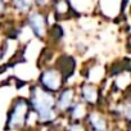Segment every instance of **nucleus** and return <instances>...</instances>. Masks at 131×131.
I'll use <instances>...</instances> for the list:
<instances>
[{"instance_id": "nucleus-1", "label": "nucleus", "mask_w": 131, "mask_h": 131, "mask_svg": "<svg viewBox=\"0 0 131 131\" xmlns=\"http://www.w3.org/2000/svg\"><path fill=\"white\" fill-rule=\"evenodd\" d=\"M30 109H32L41 123H50L57 117L55 111V96L54 94L44 90L40 86H35L30 95Z\"/></svg>"}, {"instance_id": "nucleus-2", "label": "nucleus", "mask_w": 131, "mask_h": 131, "mask_svg": "<svg viewBox=\"0 0 131 131\" xmlns=\"http://www.w3.org/2000/svg\"><path fill=\"white\" fill-rule=\"evenodd\" d=\"M30 114V104L26 99L18 98L12 104L8 114H7V122L5 128L8 130H18L22 128L27 121V117Z\"/></svg>"}, {"instance_id": "nucleus-3", "label": "nucleus", "mask_w": 131, "mask_h": 131, "mask_svg": "<svg viewBox=\"0 0 131 131\" xmlns=\"http://www.w3.org/2000/svg\"><path fill=\"white\" fill-rule=\"evenodd\" d=\"M39 81H40V85H41L40 88H42L44 90H46L51 94L62 90V86L64 84L60 73L55 68H48V70L42 71Z\"/></svg>"}, {"instance_id": "nucleus-4", "label": "nucleus", "mask_w": 131, "mask_h": 131, "mask_svg": "<svg viewBox=\"0 0 131 131\" xmlns=\"http://www.w3.org/2000/svg\"><path fill=\"white\" fill-rule=\"evenodd\" d=\"M75 68H76V62H75L73 57H71V55H60L58 58V63H57L55 70L60 73L64 82L73 75Z\"/></svg>"}, {"instance_id": "nucleus-5", "label": "nucleus", "mask_w": 131, "mask_h": 131, "mask_svg": "<svg viewBox=\"0 0 131 131\" xmlns=\"http://www.w3.org/2000/svg\"><path fill=\"white\" fill-rule=\"evenodd\" d=\"M73 103H75V90L72 88L63 89L59 91V95L55 99V111L67 112Z\"/></svg>"}, {"instance_id": "nucleus-6", "label": "nucleus", "mask_w": 131, "mask_h": 131, "mask_svg": "<svg viewBox=\"0 0 131 131\" xmlns=\"http://www.w3.org/2000/svg\"><path fill=\"white\" fill-rule=\"evenodd\" d=\"M28 26L37 39H44L46 35V21L41 13H31L28 16Z\"/></svg>"}, {"instance_id": "nucleus-7", "label": "nucleus", "mask_w": 131, "mask_h": 131, "mask_svg": "<svg viewBox=\"0 0 131 131\" xmlns=\"http://www.w3.org/2000/svg\"><path fill=\"white\" fill-rule=\"evenodd\" d=\"M88 125L91 131H108V122L99 112L88 113Z\"/></svg>"}, {"instance_id": "nucleus-8", "label": "nucleus", "mask_w": 131, "mask_h": 131, "mask_svg": "<svg viewBox=\"0 0 131 131\" xmlns=\"http://www.w3.org/2000/svg\"><path fill=\"white\" fill-rule=\"evenodd\" d=\"M81 98L85 104H96L99 100V90L93 84H84L81 86Z\"/></svg>"}, {"instance_id": "nucleus-9", "label": "nucleus", "mask_w": 131, "mask_h": 131, "mask_svg": "<svg viewBox=\"0 0 131 131\" xmlns=\"http://www.w3.org/2000/svg\"><path fill=\"white\" fill-rule=\"evenodd\" d=\"M68 112V116L72 118L73 122H80V119H82L85 116H86V104L84 102H75L71 108L67 111Z\"/></svg>"}, {"instance_id": "nucleus-10", "label": "nucleus", "mask_w": 131, "mask_h": 131, "mask_svg": "<svg viewBox=\"0 0 131 131\" xmlns=\"http://www.w3.org/2000/svg\"><path fill=\"white\" fill-rule=\"evenodd\" d=\"M32 4V0H13V5L19 12H27Z\"/></svg>"}, {"instance_id": "nucleus-11", "label": "nucleus", "mask_w": 131, "mask_h": 131, "mask_svg": "<svg viewBox=\"0 0 131 131\" xmlns=\"http://www.w3.org/2000/svg\"><path fill=\"white\" fill-rule=\"evenodd\" d=\"M67 131H86V128L81 122H72L67 127Z\"/></svg>"}, {"instance_id": "nucleus-12", "label": "nucleus", "mask_w": 131, "mask_h": 131, "mask_svg": "<svg viewBox=\"0 0 131 131\" xmlns=\"http://www.w3.org/2000/svg\"><path fill=\"white\" fill-rule=\"evenodd\" d=\"M49 2H50V0H36L37 5H40V7H45V5H48Z\"/></svg>"}, {"instance_id": "nucleus-13", "label": "nucleus", "mask_w": 131, "mask_h": 131, "mask_svg": "<svg viewBox=\"0 0 131 131\" xmlns=\"http://www.w3.org/2000/svg\"><path fill=\"white\" fill-rule=\"evenodd\" d=\"M5 8V4H4V0H0V13H2Z\"/></svg>"}]
</instances>
